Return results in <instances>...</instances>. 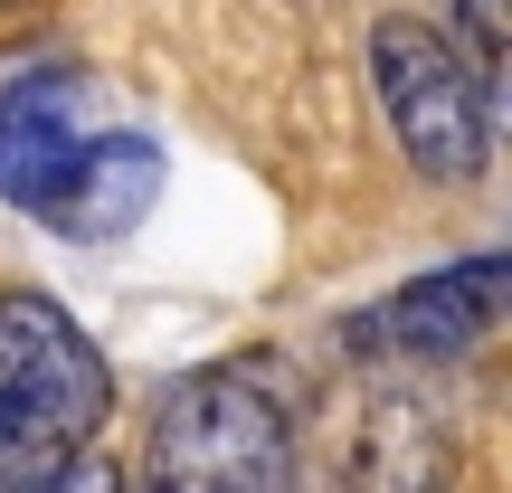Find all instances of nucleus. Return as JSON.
Segmentation results:
<instances>
[{
	"mask_svg": "<svg viewBox=\"0 0 512 493\" xmlns=\"http://www.w3.org/2000/svg\"><path fill=\"white\" fill-rule=\"evenodd\" d=\"M152 200H162V143L152 133H86L76 143V162L57 171V190L29 209V219H48L57 238H133V228L152 219Z\"/></svg>",
	"mask_w": 512,
	"mask_h": 493,
	"instance_id": "nucleus-5",
	"label": "nucleus"
},
{
	"mask_svg": "<svg viewBox=\"0 0 512 493\" xmlns=\"http://www.w3.org/2000/svg\"><path fill=\"white\" fill-rule=\"evenodd\" d=\"M512 313V256H456V266L418 275V285H399L389 304L351 313L342 323V351L351 361H465V351H484L503 332Z\"/></svg>",
	"mask_w": 512,
	"mask_h": 493,
	"instance_id": "nucleus-4",
	"label": "nucleus"
},
{
	"mask_svg": "<svg viewBox=\"0 0 512 493\" xmlns=\"http://www.w3.org/2000/svg\"><path fill=\"white\" fill-rule=\"evenodd\" d=\"M38 19H48V0H0V48H19V38H38Z\"/></svg>",
	"mask_w": 512,
	"mask_h": 493,
	"instance_id": "nucleus-8",
	"label": "nucleus"
},
{
	"mask_svg": "<svg viewBox=\"0 0 512 493\" xmlns=\"http://www.w3.org/2000/svg\"><path fill=\"white\" fill-rule=\"evenodd\" d=\"M446 38H456L465 57H475V76L494 86L503 76V0H446V19H437Z\"/></svg>",
	"mask_w": 512,
	"mask_h": 493,
	"instance_id": "nucleus-7",
	"label": "nucleus"
},
{
	"mask_svg": "<svg viewBox=\"0 0 512 493\" xmlns=\"http://www.w3.org/2000/svg\"><path fill=\"white\" fill-rule=\"evenodd\" d=\"M370 86H380V114L418 181H437V190L484 181V162H494V86L475 76V57L437 19H380L370 29Z\"/></svg>",
	"mask_w": 512,
	"mask_h": 493,
	"instance_id": "nucleus-3",
	"label": "nucleus"
},
{
	"mask_svg": "<svg viewBox=\"0 0 512 493\" xmlns=\"http://www.w3.org/2000/svg\"><path fill=\"white\" fill-rule=\"evenodd\" d=\"M86 133H95L86 124V76H67V67L10 76V86H0V200L38 209L57 190V171L76 162Z\"/></svg>",
	"mask_w": 512,
	"mask_h": 493,
	"instance_id": "nucleus-6",
	"label": "nucleus"
},
{
	"mask_svg": "<svg viewBox=\"0 0 512 493\" xmlns=\"http://www.w3.org/2000/svg\"><path fill=\"white\" fill-rule=\"evenodd\" d=\"M152 484L181 493H266L294 475V380L275 351H238V361L181 370L152 408Z\"/></svg>",
	"mask_w": 512,
	"mask_h": 493,
	"instance_id": "nucleus-2",
	"label": "nucleus"
},
{
	"mask_svg": "<svg viewBox=\"0 0 512 493\" xmlns=\"http://www.w3.org/2000/svg\"><path fill=\"white\" fill-rule=\"evenodd\" d=\"M114 418V370L57 294H0V484H67Z\"/></svg>",
	"mask_w": 512,
	"mask_h": 493,
	"instance_id": "nucleus-1",
	"label": "nucleus"
}]
</instances>
